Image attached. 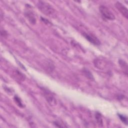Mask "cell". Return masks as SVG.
Listing matches in <instances>:
<instances>
[{
  "label": "cell",
  "mask_w": 128,
  "mask_h": 128,
  "mask_svg": "<svg viewBox=\"0 0 128 128\" xmlns=\"http://www.w3.org/2000/svg\"><path fill=\"white\" fill-rule=\"evenodd\" d=\"M38 9L44 14L50 17H54L56 16V11L48 3L38 1L37 4Z\"/></svg>",
  "instance_id": "1"
},
{
  "label": "cell",
  "mask_w": 128,
  "mask_h": 128,
  "mask_svg": "<svg viewBox=\"0 0 128 128\" xmlns=\"http://www.w3.org/2000/svg\"><path fill=\"white\" fill-rule=\"evenodd\" d=\"M99 10L104 20H112L115 19L114 15L106 6L104 5L100 6Z\"/></svg>",
  "instance_id": "2"
},
{
  "label": "cell",
  "mask_w": 128,
  "mask_h": 128,
  "mask_svg": "<svg viewBox=\"0 0 128 128\" xmlns=\"http://www.w3.org/2000/svg\"><path fill=\"white\" fill-rule=\"evenodd\" d=\"M28 8H26V10L24 12V16L28 22L32 24H34L36 22V15L34 12L30 8V5H26Z\"/></svg>",
  "instance_id": "3"
},
{
  "label": "cell",
  "mask_w": 128,
  "mask_h": 128,
  "mask_svg": "<svg viewBox=\"0 0 128 128\" xmlns=\"http://www.w3.org/2000/svg\"><path fill=\"white\" fill-rule=\"evenodd\" d=\"M42 92L44 94V96L46 98L48 104L51 106L55 105L56 104V100L51 92L45 88H42Z\"/></svg>",
  "instance_id": "4"
},
{
  "label": "cell",
  "mask_w": 128,
  "mask_h": 128,
  "mask_svg": "<svg viewBox=\"0 0 128 128\" xmlns=\"http://www.w3.org/2000/svg\"><path fill=\"white\" fill-rule=\"evenodd\" d=\"M84 36L90 43L92 44L96 45V46H99L100 44V42L99 40L96 37L90 34H87V33H83L82 34Z\"/></svg>",
  "instance_id": "5"
},
{
  "label": "cell",
  "mask_w": 128,
  "mask_h": 128,
  "mask_svg": "<svg viewBox=\"0 0 128 128\" xmlns=\"http://www.w3.org/2000/svg\"><path fill=\"white\" fill-rule=\"evenodd\" d=\"M115 6L124 16L126 18H128V9L124 5L118 2L115 4Z\"/></svg>",
  "instance_id": "6"
},
{
  "label": "cell",
  "mask_w": 128,
  "mask_h": 128,
  "mask_svg": "<svg viewBox=\"0 0 128 128\" xmlns=\"http://www.w3.org/2000/svg\"><path fill=\"white\" fill-rule=\"evenodd\" d=\"M94 66L98 69H104L106 66V62L100 58H96L94 60Z\"/></svg>",
  "instance_id": "7"
},
{
  "label": "cell",
  "mask_w": 128,
  "mask_h": 128,
  "mask_svg": "<svg viewBox=\"0 0 128 128\" xmlns=\"http://www.w3.org/2000/svg\"><path fill=\"white\" fill-rule=\"evenodd\" d=\"M119 65L124 70V72L127 75L128 74V64L127 63L122 60H118Z\"/></svg>",
  "instance_id": "8"
},
{
  "label": "cell",
  "mask_w": 128,
  "mask_h": 128,
  "mask_svg": "<svg viewBox=\"0 0 128 128\" xmlns=\"http://www.w3.org/2000/svg\"><path fill=\"white\" fill-rule=\"evenodd\" d=\"M95 118H96V120L97 123L98 124V126H102L103 122H102V117L100 114L98 112H96L95 114Z\"/></svg>",
  "instance_id": "9"
},
{
  "label": "cell",
  "mask_w": 128,
  "mask_h": 128,
  "mask_svg": "<svg viewBox=\"0 0 128 128\" xmlns=\"http://www.w3.org/2000/svg\"><path fill=\"white\" fill-rule=\"evenodd\" d=\"M83 72L84 74V75L86 76L88 78L90 79V80H92L93 78L92 74L88 70H87L86 68H84L83 70Z\"/></svg>",
  "instance_id": "10"
},
{
  "label": "cell",
  "mask_w": 128,
  "mask_h": 128,
  "mask_svg": "<svg viewBox=\"0 0 128 128\" xmlns=\"http://www.w3.org/2000/svg\"><path fill=\"white\" fill-rule=\"evenodd\" d=\"M14 100L15 101L16 103V104L19 106L20 107H21V108H23L24 106V105L22 104V102L20 100V99L17 96H14Z\"/></svg>",
  "instance_id": "11"
},
{
  "label": "cell",
  "mask_w": 128,
  "mask_h": 128,
  "mask_svg": "<svg viewBox=\"0 0 128 128\" xmlns=\"http://www.w3.org/2000/svg\"><path fill=\"white\" fill-rule=\"evenodd\" d=\"M118 116L122 122H124L126 125L128 124V118L126 116L120 114H118Z\"/></svg>",
  "instance_id": "12"
},
{
  "label": "cell",
  "mask_w": 128,
  "mask_h": 128,
  "mask_svg": "<svg viewBox=\"0 0 128 128\" xmlns=\"http://www.w3.org/2000/svg\"><path fill=\"white\" fill-rule=\"evenodd\" d=\"M15 75H16V77L20 80H24V76L23 75L22 73H20V72H18V70H16L15 72Z\"/></svg>",
  "instance_id": "13"
},
{
  "label": "cell",
  "mask_w": 128,
  "mask_h": 128,
  "mask_svg": "<svg viewBox=\"0 0 128 128\" xmlns=\"http://www.w3.org/2000/svg\"><path fill=\"white\" fill-rule=\"evenodd\" d=\"M54 125H55L56 127H59V128H63V127H66L64 125H62V124H60V122H54Z\"/></svg>",
  "instance_id": "14"
},
{
  "label": "cell",
  "mask_w": 128,
  "mask_h": 128,
  "mask_svg": "<svg viewBox=\"0 0 128 128\" xmlns=\"http://www.w3.org/2000/svg\"><path fill=\"white\" fill-rule=\"evenodd\" d=\"M41 20H42L44 22L45 24H48V23H50V22L48 21V20H46V19H45V18H41Z\"/></svg>",
  "instance_id": "15"
}]
</instances>
